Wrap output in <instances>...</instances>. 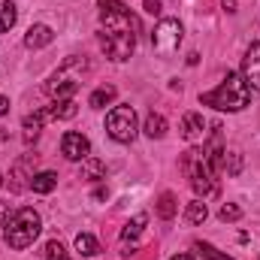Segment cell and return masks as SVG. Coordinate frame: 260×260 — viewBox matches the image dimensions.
<instances>
[{"instance_id": "obj_1", "label": "cell", "mask_w": 260, "mask_h": 260, "mask_svg": "<svg viewBox=\"0 0 260 260\" xmlns=\"http://www.w3.org/2000/svg\"><path fill=\"white\" fill-rule=\"evenodd\" d=\"M248 100H251V88L245 85L242 73H227L224 82L215 91L200 94V103L203 106H215L221 112H242L248 106Z\"/></svg>"}, {"instance_id": "obj_2", "label": "cell", "mask_w": 260, "mask_h": 260, "mask_svg": "<svg viewBox=\"0 0 260 260\" xmlns=\"http://www.w3.org/2000/svg\"><path fill=\"white\" fill-rule=\"evenodd\" d=\"M40 230H43V218H40V212H34V209H18V212H12V218L6 221V230H3V239H6V245L12 248V251H24L27 245H34V239L40 236Z\"/></svg>"}, {"instance_id": "obj_3", "label": "cell", "mask_w": 260, "mask_h": 260, "mask_svg": "<svg viewBox=\"0 0 260 260\" xmlns=\"http://www.w3.org/2000/svg\"><path fill=\"white\" fill-rule=\"evenodd\" d=\"M182 170H185L191 188L197 191V197L215 194V176H218V167L212 164V157L206 154V148H191V151H185V157H182Z\"/></svg>"}, {"instance_id": "obj_4", "label": "cell", "mask_w": 260, "mask_h": 260, "mask_svg": "<svg viewBox=\"0 0 260 260\" xmlns=\"http://www.w3.org/2000/svg\"><path fill=\"white\" fill-rule=\"evenodd\" d=\"M100 21H103V30L139 34V18L118 0H100Z\"/></svg>"}, {"instance_id": "obj_5", "label": "cell", "mask_w": 260, "mask_h": 260, "mask_svg": "<svg viewBox=\"0 0 260 260\" xmlns=\"http://www.w3.org/2000/svg\"><path fill=\"white\" fill-rule=\"evenodd\" d=\"M136 112L133 106H115L109 115H106V133L115 139V142H133L136 139Z\"/></svg>"}, {"instance_id": "obj_6", "label": "cell", "mask_w": 260, "mask_h": 260, "mask_svg": "<svg viewBox=\"0 0 260 260\" xmlns=\"http://www.w3.org/2000/svg\"><path fill=\"white\" fill-rule=\"evenodd\" d=\"M100 49L109 61H127L136 49V34H124V30H103L100 34Z\"/></svg>"}, {"instance_id": "obj_7", "label": "cell", "mask_w": 260, "mask_h": 260, "mask_svg": "<svg viewBox=\"0 0 260 260\" xmlns=\"http://www.w3.org/2000/svg\"><path fill=\"white\" fill-rule=\"evenodd\" d=\"M82 85V73H76V61H67L46 85V91L55 97V100H70Z\"/></svg>"}, {"instance_id": "obj_8", "label": "cell", "mask_w": 260, "mask_h": 260, "mask_svg": "<svg viewBox=\"0 0 260 260\" xmlns=\"http://www.w3.org/2000/svg\"><path fill=\"white\" fill-rule=\"evenodd\" d=\"M179 43H182V24H179V18H164L154 27V34H151V46H154L157 55H173L179 49Z\"/></svg>"}, {"instance_id": "obj_9", "label": "cell", "mask_w": 260, "mask_h": 260, "mask_svg": "<svg viewBox=\"0 0 260 260\" xmlns=\"http://www.w3.org/2000/svg\"><path fill=\"white\" fill-rule=\"evenodd\" d=\"M61 154H64L67 160H88V157H91V142H88V136H82V133H76V130L64 133V139H61Z\"/></svg>"}, {"instance_id": "obj_10", "label": "cell", "mask_w": 260, "mask_h": 260, "mask_svg": "<svg viewBox=\"0 0 260 260\" xmlns=\"http://www.w3.org/2000/svg\"><path fill=\"white\" fill-rule=\"evenodd\" d=\"M242 79L251 91H260V43H251V49L242 58Z\"/></svg>"}, {"instance_id": "obj_11", "label": "cell", "mask_w": 260, "mask_h": 260, "mask_svg": "<svg viewBox=\"0 0 260 260\" xmlns=\"http://www.w3.org/2000/svg\"><path fill=\"white\" fill-rule=\"evenodd\" d=\"M52 40H55V30H52L49 24H34V27L24 34V46H27V49H46Z\"/></svg>"}, {"instance_id": "obj_12", "label": "cell", "mask_w": 260, "mask_h": 260, "mask_svg": "<svg viewBox=\"0 0 260 260\" xmlns=\"http://www.w3.org/2000/svg\"><path fill=\"white\" fill-rule=\"evenodd\" d=\"M206 121H203V115L200 112H185V118H182V136L188 139V142H197V139H203V133H206Z\"/></svg>"}, {"instance_id": "obj_13", "label": "cell", "mask_w": 260, "mask_h": 260, "mask_svg": "<svg viewBox=\"0 0 260 260\" xmlns=\"http://www.w3.org/2000/svg\"><path fill=\"white\" fill-rule=\"evenodd\" d=\"M145 224H148V215H136L133 221H127V224H124V230H121V245H124V248H127V245H130V251L136 248V239L142 236Z\"/></svg>"}, {"instance_id": "obj_14", "label": "cell", "mask_w": 260, "mask_h": 260, "mask_svg": "<svg viewBox=\"0 0 260 260\" xmlns=\"http://www.w3.org/2000/svg\"><path fill=\"white\" fill-rule=\"evenodd\" d=\"M30 188H34V194H52V191L58 188V176H55L52 170L34 173V176H30Z\"/></svg>"}, {"instance_id": "obj_15", "label": "cell", "mask_w": 260, "mask_h": 260, "mask_svg": "<svg viewBox=\"0 0 260 260\" xmlns=\"http://www.w3.org/2000/svg\"><path fill=\"white\" fill-rule=\"evenodd\" d=\"M115 97H118L115 85H100V88H97V91L88 97V106H91V109H106V106H109Z\"/></svg>"}, {"instance_id": "obj_16", "label": "cell", "mask_w": 260, "mask_h": 260, "mask_svg": "<svg viewBox=\"0 0 260 260\" xmlns=\"http://www.w3.org/2000/svg\"><path fill=\"white\" fill-rule=\"evenodd\" d=\"M52 115H49V109H40V112H34V115H27L24 118V139L30 142V139H37L40 136V130H43V124L49 121Z\"/></svg>"}, {"instance_id": "obj_17", "label": "cell", "mask_w": 260, "mask_h": 260, "mask_svg": "<svg viewBox=\"0 0 260 260\" xmlns=\"http://www.w3.org/2000/svg\"><path fill=\"white\" fill-rule=\"evenodd\" d=\"M76 112H79V106H76V100H73V97H70V100H55V103L49 106V115H52V118H58V121L76 118Z\"/></svg>"}, {"instance_id": "obj_18", "label": "cell", "mask_w": 260, "mask_h": 260, "mask_svg": "<svg viewBox=\"0 0 260 260\" xmlns=\"http://www.w3.org/2000/svg\"><path fill=\"white\" fill-rule=\"evenodd\" d=\"M176 212H179L176 194H173V191H164V194H160V200H157V215H160L164 221H170V218H176Z\"/></svg>"}, {"instance_id": "obj_19", "label": "cell", "mask_w": 260, "mask_h": 260, "mask_svg": "<svg viewBox=\"0 0 260 260\" xmlns=\"http://www.w3.org/2000/svg\"><path fill=\"white\" fill-rule=\"evenodd\" d=\"M76 248H79L82 257H94V254L100 251V242H97L91 233H79V236H76Z\"/></svg>"}, {"instance_id": "obj_20", "label": "cell", "mask_w": 260, "mask_h": 260, "mask_svg": "<svg viewBox=\"0 0 260 260\" xmlns=\"http://www.w3.org/2000/svg\"><path fill=\"white\" fill-rule=\"evenodd\" d=\"M18 12H15V3L12 0H0V34H6L12 24H15Z\"/></svg>"}, {"instance_id": "obj_21", "label": "cell", "mask_w": 260, "mask_h": 260, "mask_svg": "<svg viewBox=\"0 0 260 260\" xmlns=\"http://www.w3.org/2000/svg\"><path fill=\"white\" fill-rule=\"evenodd\" d=\"M142 130H145V136H151V139H160V136L167 133V118L151 112V115L145 118V127H142Z\"/></svg>"}, {"instance_id": "obj_22", "label": "cell", "mask_w": 260, "mask_h": 260, "mask_svg": "<svg viewBox=\"0 0 260 260\" xmlns=\"http://www.w3.org/2000/svg\"><path fill=\"white\" fill-rule=\"evenodd\" d=\"M85 167H82V179H88V182H100L103 176H106V167L100 164V160H94V157H88V160H82Z\"/></svg>"}, {"instance_id": "obj_23", "label": "cell", "mask_w": 260, "mask_h": 260, "mask_svg": "<svg viewBox=\"0 0 260 260\" xmlns=\"http://www.w3.org/2000/svg\"><path fill=\"white\" fill-rule=\"evenodd\" d=\"M206 215H209V209H206V203H203V200L188 203V209H185V221H188V224H203V221H206Z\"/></svg>"}, {"instance_id": "obj_24", "label": "cell", "mask_w": 260, "mask_h": 260, "mask_svg": "<svg viewBox=\"0 0 260 260\" xmlns=\"http://www.w3.org/2000/svg\"><path fill=\"white\" fill-rule=\"evenodd\" d=\"M194 248H197V251H200L206 260H233V257H227V254H221V251H218L215 245H209V242H197Z\"/></svg>"}, {"instance_id": "obj_25", "label": "cell", "mask_w": 260, "mask_h": 260, "mask_svg": "<svg viewBox=\"0 0 260 260\" xmlns=\"http://www.w3.org/2000/svg\"><path fill=\"white\" fill-rule=\"evenodd\" d=\"M218 218H221V221H239V218H242V209H239L236 203H224V206L218 209Z\"/></svg>"}, {"instance_id": "obj_26", "label": "cell", "mask_w": 260, "mask_h": 260, "mask_svg": "<svg viewBox=\"0 0 260 260\" xmlns=\"http://www.w3.org/2000/svg\"><path fill=\"white\" fill-rule=\"evenodd\" d=\"M46 260H70L67 257V248L58 242V239H52V242L46 245Z\"/></svg>"}, {"instance_id": "obj_27", "label": "cell", "mask_w": 260, "mask_h": 260, "mask_svg": "<svg viewBox=\"0 0 260 260\" xmlns=\"http://www.w3.org/2000/svg\"><path fill=\"white\" fill-rule=\"evenodd\" d=\"M230 176H239V170H242V154H236V151H230V167H224Z\"/></svg>"}, {"instance_id": "obj_28", "label": "cell", "mask_w": 260, "mask_h": 260, "mask_svg": "<svg viewBox=\"0 0 260 260\" xmlns=\"http://www.w3.org/2000/svg\"><path fill=\"white\" fill-rule=\"evenodd\" d=\"M160 9H164V6H160L157 0H145V12H148V15H160Z\"/></svg>"}, {"instance_id": "obj_29", "label": "cell", "mask_w": 260, "mask_h": 260, "mask_svg": "<svg viewBox=\"0 0 260 260\" xmlns=\"http://www.w3.org/2000/svg\"><path fill=\"white\" fill-rule=\"evenodd\" d=\"M12 218V212H9V206L6 203H0V227H6V221Z\"/></svg>"}, {"instance_id": "obj_30", "label": "cell", "mask_w": 260, "mask_h": 260, "mask_svg": "<svg viewBox=\"0 0 260 260\" xmlns=\"http://www.w3.org/2000/svg\"><path fill=\"white\" fill-rule=\"evenodd\" d=\"M6 112H9V100H6V97H3V94H0V118H3V115H6Z\"/></svg>"}, {"instance_id": "obj_31", "label": "cell", "mask_w": 260, "mask_h": 260, "mask_svg": "<svg viewBox=\"0 0 260 260\" xmlns=\"http://www.w3.org/2000/svg\"><path fill=\"white\" fill-rule=\"evenodd\" d=\"M221 3H224L227 12H236V6H239V0H221Z\"/></svg>"}, {"instance_id": "obj_32", "label": "cell", "mask_w": 260, "mask_h": 260, "mask_svg": "<svg viewBox=\"0 0 260 260\" xmlns=\"http://www.w3.org/2000/svg\"><path fill=\"white\" fill-rule=\"evenodd\" d=\"M173 260H194V257H191V254H176Z\"/></svg>"}, {"instance_id": "obj_33", "label": "cell", "mask_w": 260, "mask_h": 260, "mask_svg": "<svg viewBox=\"0 0 260 260\" xmlns=\"http://www.w3.org/2000/svg\"><path fill=\"white\" fill-rule=\"evenodd\" d=\"M0 185H3V176H0Z\"/></svg>"}]
</instances>
